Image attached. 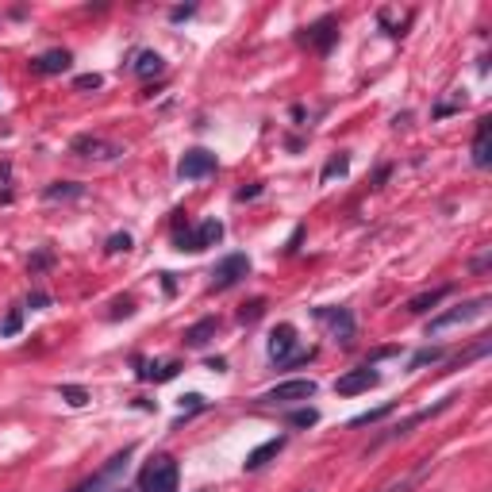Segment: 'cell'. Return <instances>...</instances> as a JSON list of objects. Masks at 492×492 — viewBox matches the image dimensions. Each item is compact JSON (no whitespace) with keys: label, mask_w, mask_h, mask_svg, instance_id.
<instances>
[{"label":"cell","mask_w":492,"mask_h":492,"mask_svg":"<svg viewBox=\"0 0 492 492\" xmlns=\"http://www.w3.org/2000/svg\"><path fill=\"white\" fill-rule=\"evenodd\" d=\"M177 485H181V470L169 454L150 458L138 473V492H177Z\"/></svg>","instance_id":"1"},{"label":"cell","mask_w":492,"mask_h":492,"mask_svg":"<svg viewBox=\"0 0 492 492\" xmlns=\"http://www.w3.org/2000/svg\"><path fill=\"white\" fill-rule=\"evenodd\" d=\"M219 239H224V224L219 219H204L196 231H177L174 235V246L177 250H208V246H216Z\"/></svg>","instance_id":"2"},{"label":"cell","mask_w":492,"mask_h":492,"mask_svg":"<svg viewBox=\"0 0 492 492\" xmlns=\"http://www.w3.org/2000/svg\"><path fill=\"white\" fill-rule=\"evenodd\" d=\"M485 308H488V297H477V300H465V304H458V308H450V311H442V316H434L431 319V327L427 331L431 335H442L446 327H458V323H470V319H477V316H485Z\"/></svg>","instance_id":"3"},{"label":"cell","mask_w":492,"mask_h":492,"mask_svg":"<svg viewBox=\"0 0 492 492\" xmlns=\"http://www.w3.org/2000/svg\"><path fill=\"white\" fill-rule=\"evenodd\" d=\"M131 454H135V450H131V446H127V450H123V454H116V458H108V462H104V465H101V470H96V473H93V477H89V481H81V485H77V488H73V492H104V488H108V485H112V481H116V477H119V473H123V470H127V458H131Z\"/></svg>","instance_id":"4"},{"label":"cell","mask_w":492,"mask_h":492,"mask_svg":"<svg viewBox=\"0 0 492 492\" xmlns=\"http://www.w3.org/2000/svg\"><path fill=\"white\" fill-rule=\"evenodd\" d=\"M316 396V381H304V377H297V381H281L273 384V389L266 392V404H300V400H311Z\"/></svg>","instance_id":"5"},{"label":"cell","mask_w":492,"mask_h":492,"mask_svg":"<svg viewBox=\"0 0 492 492\" xmlns=\"http://www.w3.org/2000/svg\"><path fill=\"white\" fill-rule=\"evenodd\" d=\"M266 354H269V362H277V365L289 362V358L297 354V327H292V323H277L273 331H269Z\"/></svg>","instance_id":"6"},{"label":"cell","mask_w":492,"mask_h":492,"mask_svg":"<svg viewBox=\"0 0 492 492\" xmlns=\"http://www.w3.org/2000/svg\"><path fill=\"white\" fill-rule=\"evenodd\" d=\"M216 174V154L204 150V146H196V150H188L181 162H177V177L181 181H200V177Z\"/></svg>","instance_id":"7"},{"label":"cell","mask_w":492,"mask_h":492,"mask_svg":"<svg viewBox=\"0 0 492 492\" xmlns=\"http://www.w3.org/2000/svg\"><path fill=\"white\" fill-rule=\"evenodd\" d=\"M381 384V373H377L373 365H362V369H350V373H342L339 381H335V392L339 396H358V392H369Z\"/></svg>","instance_id":"8"},{"label":"cell","mask_w":492,"mask_h":492,"mask_svg":"<svg viewBox=\"0 0 492 492\" xmlns=\"http://www.w3.org/2000/svg\"><path fill=\"white\" fill-rule=\"evenodd\" d=\"M246 273H250V258H246V254H227V258L212 269V289H231V285L242 281Z\"/></svg>","instance_id":"9"},{"label":"cell","mask_w":492,"mask_h":492,"mask_svg":"<svg viewBox=\"0 0 492 492\" xmlns=\"http://www.w3.org/2000/svg\"><path fill=\"white\" fill-rule=\"evenodd\" d=\"M316 319H323L339 342H350V339H354V316H350L347 308H316Z\"/></svg>","instance_id":"10"},{"label":"cell","mask_w":492,"mask_h":492,"mask_svg":"<svg viewBox=\"0 0 492 492\" xmlns=\"http://www.w3.org/2000/svg\"><path fill=\"white\" fill-rule=\"evenodd\" d=\"M70 150L81 154V158H116V154H123L116 143H104V138H96V135H77Z\"/></svg>","instance_id":"11"},{"label":"cell","mask_w":492,"mask_h":492,"mask_svg":"<svg viewBox=\"0 0 492 492\" xmlns=\"http://www.w3.org/2000/svg\"><path fill=\"white\" fill-rule=\"evenodd\" d=\"M339 39V20L335 15H327V20H319V23H311V27L304 31V43H311L316 51H331V43Z\"/></svg>","instance_id":"12"},{"label":"cell","mask_w":492,"mask_h":492,"mask_svg":"<svg viewBox=\"0 0 492 492\" xmlns=\"http://www.w3.org/2000/svg\"><path fill=\"white\" fill-rule=\"evenodd\" d=\"M285 442H289V439H285V434H277V439H266V442H261V446H254L250 454H246L242 470H246V473H254V470H261V465H266V462H273V458H277V454H281V450H285Z\"/></svg>","instance_id":"13"},{"label":"cell","mask_w":492,"mask_h":492,"mask_svg":"<svg viewBox=\"0 0 492 492\" xmlns=\"http://www.w3.org/2000/svg\"><path fill=\"white\" fill-rule=\"evenodd\" d=\"M450 404H454V396H446V400H439V404H434V408H423V412H415V415H408V420L404 423H396V427H392L389 434H384V439L381 442H389V439H400V434H408V431H412V427H420V423H427L431 420V415H439V412H446V408ZM381 442H377V446H381Z\"/></svg>","instance_id":"14"},{"label":"cell","mask_w":492,"mask_h":492,"mask_svg":"<svg viewBox=\"0 0 492 492\" xmlns=\"http://www.w3.org/2000/svg\"><path fill=\"white\" fill-rule=\"evenodd\" d=\"M488 131H492V119L481 116V119H477V131H473V166H477V169H488V162H492Z\"/></svg>","instance_id":"15"},{"label":"cell","mask_w":492,"mask_h":492,"mask_svg":"<svg viewBox=\"0 0 492 492\" xmlns=\"http://www.w3.org/2000/svg\"><path fill=\"white\" fill-rule=\"evenodd\" d=\"M450 292H454V285H442V289H427V292H415L412 300H408V311H412V316H423V311H431V308H439L442 300L450 297Z\"/></svg>","instance_id":"16"},{"label":"cell","mask_w":492,"mask_h":492,"mask_svg":"<svg viewBox=\"0 0 492 492\" xmlns=\"http://www.w3.org/2000/svg\"><path fill=\"white\" fill-rule=\"evenodd\" d=\"M216 327H219V323H216V316H204V319H196V323L185 331V342H188V347H204V342H208L212 335H216Z\"/></svg>","instance_id":"17"},{"label":"cell","mask_w":492,"mask_h":492,"mask_svg":"<svg viewBox=\"0 0 492 492\" xmlns=\"http://www.w3.org/2000/svg\"><path fill=\"white\" fill-rule=\"evenodd\" d=\"M131 70H135L138 77H158V73L166 70V62H162V54H154V51H138Z\"/></svg>","instance_id":"18"},{"label":"cell","mask_w":492,"mask_h":492,"mask_svg":"<svg viewBox=\"0 0 492 492\" xmlns=\"http://www.w3.org/2000/svg\"><path fill=\"white\" fill-rule=\"evenodd\" d=\"M70 51H46V54H39L35 58V70L39 73H62V70H70Z\"/></svg>","instance_id":"19"},{"label":"cell","mask_w":492,"mask_h":492,"mask_svg":"<svg viewBox=\"0 0 492 492\" xmlns=\"http://www.w3.org/2000/svg\"><path fill=\"white\" fill-rule=\"evenodd\" d=\"M181 373V362H162V365H150V369H138L143 381H174Z\"/></svg>","instance_id":"20"},{"label":"cell","mask_w":492,"mask_h":492,"mask_svg":"<svg viewBox=\"0 0 492 492\" xmlns=\"http://www.w3.org/2000/svg\"><path fill=\"white\" fill-rule=\"evenodd\" d=\"M85 188H81L77 181H54V185H46V200H73V196H81Z\"/></svg>","instance_id":"21"},{"label":"cell","mask_w":492,"mask_h":492,"mask_svg":"<svg viewBox=\"0 0 492 492\" xmlns=\"http://www.w3.org/2000/svg\"><path fill=\"white\" fill-rule=\"evenodd\" d=\"M58 392H62V400L70 408H85L89 404V389H85V384H62Z\"/></svg>","instance_id":"22"},{"label":"cell","mask_w":492,"mask_h":492,"mask_svg":"<svg viewBox=\"0 0 492 492\" xmlns=\"http://www.w3.org/2000/svg\"><path fill=\"white\" fill-rule=\"evenodd\" d=\"M347 169H350V158H347V154H335V158H331V162H327V166H323V174H319V181H331V177H342V174H347Z\"/></svg>","instance_id":"23"},{"label":"cell","mask_w":492,"mask_h":492,"mask_svg":"<svg viewBox=\"0 0 492 492\" xmlns=\"http://www.w3.org/2000/svg\"><path fill=\"white\" fill-rule=\"evenodd\" d=\"M434 362H442V350L439 347H427V350H420V354H412L408 369H423V365H434Z\"/></svg>","instance_id":"24"},{"label":"cell","mask_w":492,"mask_h":492,"mask_svg":"<svg viewBox=\"0 0 492 492\" xmlns=\"http://www.w3.org/2000/svg\"><path fill=\"white\" fill-rule=\"evenodd\" d=\"M289 423H292V427H316L319 412H316V408H297V412L289 415Z\"/></svg>","instance_id":"25"},{"label":"cell","mask_w":492,"mask_h":492,"mask_svg":"<svg viewBox=\"0 0 492 492\" xmlns=\"http://www.w3.org/2000/svg\"><path fill=\"white\" fill-rule=\"evenodd\" d=\"M20 327H23V316L12 308V311L4 316V323H0V339H12V335H20Z\"/></svg>","instance_id":"26"},{"label":"cell","mask_w":492,"mask_h":492,"mask_svg":"<svg viewBox=\"0 0 492 492\" xmlns=\"http://www.w3.org/2000/svg\"><path fill=\"white\" fill-rule=\"evenodd\" d=\"M389 412H392V404L373 408V412H362V415H354V420H350V427H365V423H377V420H384Z\"/></svg>","instance_id":"27"},{"label":"cell","mask_w":492,"mask_h":492,"mask_svg":"<svg viewBox=\"0 0 492 492\" xmlns=\"http://www.w3.org/2000/svg\"><path fill=\"white\" fill-rule=\"evenodd\" d=\"M261 311H266V300H250V304L239 311V319H242V323H254V319H258Z\"/></svg>","instance_id":"28"},{"label":"cell","mask_w":492,"mask_h":492,"mask_svg":"<svg viewBox=\"0 0 492 492\" xmlns=\"http://www.w3.org/2000/svg\"><path fill=\"white\" fill-rule=\"evenodd\" d=\"M108 250H112V254H127V250H131V235H127V231H123V235H112V239H108Z\"/></svg>","instance_id":"29"},{"label":"cell","mask_w":492,"mask_h":492,"mask_svg":"<svg viewBox=\"0 0 492 492\" xmlns=\"http://www.w3.org/2000/svg\"><path fill=\"white\" fill-rule=\"evenodd\" d=\"M73 85H77V89H101V85H104V77H101V73H81V77L73 81Z\"/></svg>","instance_id":"30"},{"label":"cell","mask_w":492,"mask_h":492,"mask_svg":"<svg viewBox=\"0 0 492 492\" xmlns=\"http://www.w3.org/2000/svg\"><path fill=\"white\" fill-rule=\"evenodd\" d=\"M185 408H188V412H200L204 396H200V392H188V396H181V412H185Z\"/></svg>","instance_id":"31"},{"label":"cell","mask_w":492,"mask_h":492,"mask_svg":"<svg viewBox=\"0 0 492 492\" xmlns=\"http://www.w3.org/2000/svg\"><path fill=\"white\" fill-rule=\"evenodd\" d=\"M54 261V254L51 250H43V254H35V258H31V269H46Z\"/></svg>","instance_id":"32"},{"label":"cell","mask_w":492,"mask_h":492,"mask_svg":"<svg viewBox=\"0 0 492 492\" xmlns=\"http://www.w3.org/2000/svg\"><path fill=\"white\" fill-rule=\"evenodd\" d=\"M135 311V304L131 300H116V311H112V319H119V316H131Z\"/></svg>","instance_id":"33"},{"label":"cell","mask_w":492,"mask_h":492,"mask_svg":"<svg viewBox=\"0 0 492 492\" xmlns=\"http://www.w3.org/2000/svg\"><path fill=\"white\" fill-rule=\"evenodd\" d=\"M51 304V297H46V292H31V308H46Z\"/></svg>","instance_id":"34"},{"label":"cell","mask_w":492,"mask_h":492,"mask_svg":"<svg viewBox=\"0 0 492 492\" xmlns=\"http://www.w3.org/2000/svg\"><path fill=\"white\" fill-rule=\"evenodd\" d=\"M389 354H396V347H381V350H373V358H369V362H381V358H389Z\"/></svg>","instance_id":"35"},{"label":"cell","mask_w":492,"mask_h":492,"mask_svg":"<svg viewBox=\"0 0 492 492\" xmlns=\"http://www.w3.org/2000/svg\"><path fill=\"white\" fill-rule=\"evenodd\" d=\"M261 188L258 185H250V188H239V200H254V196H258Z\"/></svg>","instance_id":"36"},{"label":"cell","mask_w":492,"mask_h":492,"mask_svg":"<svg viewBox=\"0 0 492 492\" xmlns=\"http://www.w3.org/2000/svg\"><path fill=\"white\" fill-rule=\"evenodd\" d=\"M485 269H488V254H481V258L473 261V273H485Z\"/></svg>","instance_id":"37"},{"label":"cell","mask_w":492,"mask_h":492,"mask_svg":"<svg viewBox=\"0 0 492 492\" xmlns=\"http://www.w3.org/2000/svg\"><path fill=\"white\" fill-rule=\"evenodd\" d=\"M185 15H193V8H174V12H169V20H185Z\"/></svg>","instance_id":"38"},{"label":"cell","mask_w":492,"mask_h":492,"mask_svg":"<svg viewBox=\"0 0 492 492\" xmlns=\"http://www.w3.org/2000/svg\"><path fill=\"white\" fill-rule=\"evenodd\" d=\"M208 369H216V373H224V369H227V362H224V358H212V362H208Z\"/></svg>","instance_id":"39"},{"label":"cell","mask_w":492,"mask_h":492,"mask_svg":"<svg viewBox=\"0 0 492 492\" xmlns=\"http://www.w3.org/2000/svg\"><path fill=\"white\" fill-rule=\"evenodd\" d=\"M308 492H311V488H308Z\"/></svg>","instance_id":"40"}]
</instances>
